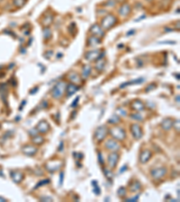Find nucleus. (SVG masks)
Segmentation results:
<instances>
[{"mask_svg": "<svg viewBox=\"0 0 180 202\" xmlns=\"http://www.w3.org/2000/svg\"><path fill=\"white\" fill-rule=\"evenodd\" d=\"M139 197H140V194H137L136 196H134V197H133V198H130L125 199V201H127V202H135V201H137V200L139 199Z\"/></svg>", "mask_w": 180, "mask_h": 202, "instance_id": "37", "label": "nucleus"}, {"mask_svg": "<svg viewBox=\"0 0 180 202\" xmlns=\"http://www.w3.org/2000/svg\"><path fill=\"white\" fill-rule=\"evenodd\" d=\"M90 32H91L94 36H97L99 38L104 36V30L101 28V26H99L98 24H93L90 28Z\"/></svg>", "mask_w": 180, "mask_h": 202, "instance_id": "14", "label": "nucleus"}, {"mask_svg": "<svg viewBox=\"0 0 180 202\" xmlns=\"http://www.w3.org/2000/svg\"><path fill=\"white\" fill-rule=\"evenodd\" d=\"M79 96H78V97H77L75 100H74V102L71 103V107L72 108H75V107H77V105H78V103H79Z\"/></svg>", "mask_w": 180, "mask_h": 202, "instance_id": "41", "label": "nucleus"}, {"mask_svg": "<svg viewBox=\"0 0 180 202\" xmlns=\"http://www.w3.org/2000/svg\"><path fill=\"white\" fill-rule=\"evenodd\" d=\"M134 33H135V31L134 30H131V31H129V32L126 33V35L127 36H130L131 34H134Z\"/></svg>", "mask_w": 180, "mask_h": 202, "instance_id": "49", "label": "nucleus"}, {"mask_svg": "<svg viewBox=\"0 0 180 202\" xmlns=\"http://www.w3.org/2000/svg\"><path fill=\"white\" fill-rule=\"evenodd\" d=\"M63 180H64V172H60V186L63 184Z\"/></svg>", "mask_w": 180, "mask_h": 202, "instance_id": "42", "label": "nucleus"}, {"mask_svg": "<svg viewBox=\"0 0 180 202\" xmlns=\"http://www.w3.org/2000/svg\"><path fill=\"white\" fill-rule=\"evenodd\" d=\"M151 155H152V153L150 150H148V149L143 150L142 152L140 153V163L141 164H146L147 162L150 159Z\"/></svg>", "mask_w": 180, "mask_h": 202, "instance_id": "16", "label": "nucleus"}, {"mask_svg": "<svg viewBox=\"0 0 180 202\" xmlns=\"http://www.w3.org/2000/svg\"><path fill=\"white\" fill-rule=\"evenodd\" d=\"M109 133L112 136V138L117 141H123L126 138V132L123 128L120 127H113L112 129H110Z\"/></svg>", "mask_w": 180, "mask_h": 202, "instance_id": "3", "label": "nucleus"}, {"mask_svg": "<svg viewBox=\"0 0 180 202\" xmlns=\"http://www.w3.org/2000/svg\"><path fill=\"white\" fill-rule=\"evenodd\" d=\"M40 200L41 201H52V198H50V197H42L40 198Z\"/></svg>", "mask_w": 180, "mask_h": 202, "instance_id": "45", "label": "nucleus"}, {"mask_svg": "<svg viewBox=\"0 0 180 202\" xmlns=\"http://www.w3.org/2000/svg\"><path fill=\"white\" fill-rule=\"evenodd\" d=\"M108 134V129L106 126H100L96 129V132H95V139L97 141V142H102L103 140H104L106 136Z\"/></svg>", "mask_w": 180, "mask_h": 202, "instance_id": "4", "label": "nucleus"}, {"mask_svg": "<svg viewBox=\"0 0 180 202\" xmlns=\"http://www.w3.org/2000/svg\"><path fill=\"white\" fill-rule=\"evenodd\" d=\"M92 185H93V191L96 195H100L101 193V190L98 186V182L96 181H93L92 182Z\"/></svg>", "mask_w": 180, "mask_h": 202, "instance_id": "30", "label": "nucleus"}, {"mask_svg": "<svg viewBox=\"0 0 180 202\" xmlns=\"http://www.w3.org/2000/svg\"><path fill=\"white\" fill-rule=\"evenodd\" d=\"M105 59H97V63L96 65V69L99 71H102L103 69H104V67H105Z\"/></svg>", "mask_w": 180, "mask_h": 202, "instance_id": "28", "label": "nucleus"}, {"mask_svg": "<svg viewBox=\"0 0 180 202\" xmlns=\"http://www.w3.org/2000/svg\"><path fill=\"white\" fill-rule=\"evenodd\" d=\"M79 90V86L78 85H75L73 83H70L69 85H67V97H71L74 93H76V92H78Z\"/></svg>", "mask_w": 180, "mask_h": 202, "instance_id": "15", "label": "nucleus"}, {"mask_svg": "<svg viewBox=\"0 0 180 202\" xmlns=\"http://www.w3.org/2000/svg\"><path fill=\"white\" fill-rule=\"evenodd\" d=\"M117 22H118L117 17L115 16H113V15L109 13V15L106 16L104 18L102 19V21H101V28L103 30H109V29L112 28V27H113L115 24H116Z\"/></svg>", "mask_w": 180, "mask_h": 202, "instance_id": "2", "label": "nucleus"}, {"mask_svg": "<svg viewBox=\"0 0 180 202\" xmlns=\"http://www.w3.org/2000/svg\"><path fill=\"white\" fill-rule=\"evenodd\" d=\"M24 104H26V101H23V103H22V105H21V107H20V110L23 109V106Z\"/></svg>", "mask_w": 180, "mask_h": 202, "instance_id": "51", "label": "nucleus"}, {"mask_svg": "<svg viewBox=\"0 0 180 202\" xmlns=\"http://www.w3.org/2000/svg\"><path fill=\"white\" fill-rule=\"evenodd\" d=\"M101 49H94V50H90L88 51L86 55L85 58L87 61H95L98 59L100 53H101Z\"/></svg>", "mask_w": 180, "mask_h": 202, "instance_id": "10", "label": "nucleus"}, {"mask_svg": "<svg viewBox=\"0 0 180 202\" xmlns=\"http://www.w3.org/2000/svg\"><path fill=\"white\" fill-rule=\"evenodd\" d=\"M82 75L84 77H87L90 73H91V66H90L89 65H85L83 66V69H82Z\"/></svg>", "mask_w": 180, "mask_h": 202, "instance_id": "27", "label": "nucleus"}, {"mask_svg": "<svg viewBox=\"0 0 180 202\" xmlns=\"http://www.w3.org/2000/svg\"><path fill=\"white\" fill-rule=\"evenodd\" d=\"M106 5H109L110 6H114L115 5V2H114V0H109V1L107 2Z\"/></svg>", "mask_w": 180, "mask_h": 202, "instance_id": "46", "label": "nucleus"}, {"mask_svg": "<svg viewBox=\"0 0 180 202\" xmlns=\"http://www.w3.org/2000/svg\"><path fill=\"white\" fill-rule=\"evenodd\" d=\"M10 177L16 183H20L23 180L24 175L23 172H21L19 171H12V172H10Z\"/></svg>", "mask_w": 180, "mask_h": 202, "instance_id": "12", "label": "nucleus"}, {"mask_svg": "<svg viewBox=\"0 0 180 202\" xmlns=\"http://www.w3.org/2000/svg\"><path fill=\"white\" fill-rule=\"evenodd\" d=\"M131 118H132L133 119L139 120V121H142V120H143L142 115H140V113H133V114H131Z\"/></svg>", "mask_w": 180, "mask_h": 202, "instance_id": "34", "label": "nucleus"}, {"mask_svg": "<svg viewBox=\"0 0 180 202\" xmlns=\"http://www.w3.org/2000/svg\"><path fill=\"white\" fill-rule=\"evenodd\" d=\"M101 43V39L97 36H91L89 37L88 40H87V46H90V47H94V46H96L97 44H100Z\"/></svg>", "mask_w": 180, "mask_h": 202, "instance_id": "22", "label": "nucleus"}, {"mask_svg": "<svg viewBox=\"0 0 180 202\" xmlns=\"http://www.w3.org/2000/svg\"><path fill=\"white\" fill-rule=\"evenodd\" d=\"M22 150H23V153L25 155H28V156H33L38 152L37 147H35L33 145H27L23 146Z\"/></svg>", "mask_w": 180, "mask_h": 202, "instance_id": "11", "label": "nucleus"}, {"mask_svg": "<svg viewBox=\"0 0 180 202\" xmlns=\"http://www.w3.org/2000/svg\"><path fill=\"white\" fill-rule=\"evenodd\" d=\"M176 101L177 102H179V95H177V97L176 98Z\"/></svg>", "mask_w": 180, "mask_h": 202, "instance_id": "52", "label": "nucleus"}, {"mask_svg": "<svg viewBox=\"0 0 180 202\" xmlns=\"http://www.w3.org/2000/svg\"><path fill=\"white\" fill-rule=\"evenodd\" d=\"M0 201H6V199L3 198H0Z\"/></svg>", "mask_w": 180, "mask_h": 202, "instance_id": "53", "label": "nucleus"}, {"mask_svg": "<svg viewBox=\"0 0 180 202\" xmlns=\"http://www.w3.org/2000/svg\"><path fill=\"white\" fill-rule=\"evenodd\" d=\"M105 146L106 149H108L109 151H117L120 149V145L118 144L117 140L115 139H108L106 143H105Z\"/></svg>", "mask_w": 180, "mask_h": 202, "instance_id": "9", "label": "nucleus"}, {"mask_svg": "<svg viewBox=\"0 0 180 202\" xmlns=\"http://www.w3.org/2000/svg\"><path fill=\"white\" fill-rule=\"evenodd\" d=\"M38 89H39V87H35L33 90H32V91H31V94H34V93L38 91Z\"/></svg>", "mask_w": 180, "mask_h": 202, "instance_id": "50", "label": "nucleus"}, {"mask_svg": "<svg viewBox=\"0 0 180 202\" xmlns=\"http://www.w3.org/2000/svg\"><path fill=\"white\" fill-rule=\"evenodd\" d=\"M25 1L26 0H14V5L16 7H22L25 4Z\"/></svg>", "mask_w": 180, "mask_h": 202, "instance_id": "35", "label": "nucleus"}, {"mask_svg": "<svg viewBox=\"0 0 180 202\" xmlns=\"http://www.w3.org/2000/svg\"><path fill=\"white\" fill-rule=\"evenodd\" d=\"M173 126L176 128V129L177 131H179V129H180V126H179V119H177L176 121H175V122H173Z\"/></svg>", "mask_w": 180, "mask_h": 202, "instance_id": "44", "label": "nucleus"}, {"mask_svg": "<svg viewBox=\"0 0 180 202\" xmlns=\"http://www.w3.org/2000/svg\"><path fill=\"white\" fill-rule=\"evenodd\" d=\"M61 165H62V162L60 160H50L48 163H46L45 168L50 172H54L60 170V168L61 167Z\"/></svg>", "mask_w": 180, "mask_h": 202, "instance_id": "5", "label": "nucleus"}, {"mask_svg": "<svg viewBox=\"0 0 180 202\" xmlns=\"http://www.w3.org/2000/svg\"><path fill=\"white\" fill-rule=\"evenodd\" d=\"M29 134H30L31 137H33V136H35V135L38 134V130L36 129H32L29 130Z\"/></svg>", "mask_w": 180, "mask_h": 202, "instance_id": "39", "label": "nucleus"}, {"mask_svg": "<svg viewBox=\"0 0 180 202\" xmlns=\"http://www.w3.org/2000/svg\"><path fill=\"white\" fill-rule=\"evenodd\" d=\"M140 188H141V184L138 181H134L130 185V191L132 192H136V191H138L140 190Z\"/></svg>", "mask_w": 180, "mask_h": 202, "instance_id": "24", "label": "nucleus"}, {"mask_svg": "<svg viewBox=\"0 0 180 202\" xmlns=\"http://www.w3.org/2000/svg\"><path fill=\"white\" fill-rule=\"evenodd\" d=\"M98 161H99L100 165H104L105 162H104V160H103V155H102V154H101L100 152H98Z\"/></svg>", "mask_w": 180, "mask_h": 202, "instance_id": "43", "label": "nucleus"}, {"mask_svg": "<svg viewBox=\"0 0 180 202\" xmlns=\"http://www.w3.org/2000/svg\"><path fill=\"white\" fill-rule=\"evenodd\" d=\"M104 174H105V176L106 177L107 180L111 181V180L113 179V172H112L110 170L105 168V169H104Z\"/></svg>", "mask_w": 180, "mask_h": 202, "instance_id": "33", "label": "nucleus"}, {"mask_svg": "<svg viewBox=\"0 0 180 202\" xmlns=\"http://www.w3.org/2000/svg\"><path fill=\"white\" fill-rule=\"evenodd\" d=\"M32 141H33V144H35V145H39L43 144L44 138H43V137H42V136H40V135L37 134V135H35V136L32 137Z\"/></svg>", "mask_w": 180, "mask_h": 202, "instance_id": "23", "label": "nucleus"}, {"mask_svg": "<svg viewBox=\"0 0 180 202\" xmlns=\"http://www.w3.org/2000/svg\"><path fill=\"white\" fill-rule=\"evenodd\" d=\"M161 127L165 131H169L173 127V120L170 118H166L162 120Z\"/></svg>", "mask_w": 180, "mask_h": 202, "instance_id": "18", "label": "nucleus"}, {"mask_svg": "<svg viewBox=\"0 0 180 202\" xmlns=\"http://www.w3.org/2000/svg\"><path fill=\"white\" fill-rule=\"evenodd\" d=\"M119 154L116 151L112 152L109 155H108V166L111 169H114L117 165V163L119 161Z\"/></svg>", "mask_w": 180, "mask_h": 202, "instance_id": "7", "label": "nucleus"}, {"mask_svg": "<svg viewBox=\"0 0 180 202\" xmlns=\"http://www.w3.org/2000/svg\"><path fill=\"white\" fill-rule=\"evenodd\" d=\"M155 88H156V84L153 83V84H150V85L145 89V91H146V92H150V91H151V90H153V89H155Z\"/></svg>", "mask_w": 180, "mask_h": 202, "instance_id": "38", "label": "nucleus"}, {"mask_svg": "<svg viewBox=\"0 0 180 202\" xmlns=\"http://www.w3.org/2000/svg\"><path fill=\"white\" fill-rule=\"evenodd\" d=\"M49 183H50V180H49V179H44V180H42L41 182H38V183L35 185V187H34L33 190H37V189H39L41 186L45 185V184H49Z\"/></svg>", "mask_w": 180, "mask_h": 202, "instance_id": "32", "label": "nucleus"}, {"mask_svg": "<svg viewBox=\"0 0 180 202\" xmlns=\"http://www.w3.org/2000/svg\"><path fill=\"white\" fill-rule=\"evenodd\" d=\"M126 193H127V190H126V188L125 187H120L118 189V191H117V194L119 197L121 198H123L126 196Z\"/></svg>", "mask_w": 180, "mask_h": 202, "instance_id": "31", "label": "nucleus"}, {"mask_svg": "<svg viewBox=\"0 0 180 202\" xmlns=\"http://www.w3.org/2000/svg\"><path fill=\"white\" fill-rule=\"evenodd\" d=\"M130 13H131V6L127 3L123 4L119 9V13L122 16H127Z\"/></svg>", "mask_w": 180, "mask_h": 202, "instance_id": "21", "label": "nucleus"}, {"mask_svg": "<svg viewBox=\"0 0 180 202\" xmlns=\"http://www.w3.org/2000/svg\"><path fill=\"white\" fill-rule=\"evenodd\" d=\"M121 121V119H120V117L117 115V114H114V115H113L109 119H108V123H110V124H118L119 122Z\"/></svg>", "mask_w": 180, "mask_h": 202, "instance_id": "26", "label": "nucleus"}, {"mask_svg": "<svg viewBox=\"0 0 180 202\" xmlns=\"http://www.w3.org/2000/svg\"><path fill=\"white\" fill-rule=\"evenodd\" d=\"M167 168L166 167H159V168H156L153 169L150 171V174L153 179L155 180H160L162 179L165 175L167 174Z\"/></svg>", "mask_w": 180, "mask_h": 202, "instance_id": "6", "label": "nucleus"}, {"mask_svg": "<svg viewBox=\"0 0 180 202\" xmlns=\"http://www.w3.org/2000/svg\"><path fill=\"white\" fill-rule=\"evenodd\" d=\"M73 155L77 158V159H79V160H82L84 155L80 153H73Z\"/></svg>", "mask_w": 180, "mask_h": 202, "instance_id": "40", "label": "nucleus"}, {"mask_svg": "<svg viewBox=\"0 0 180 202\" xmlns=\"http://www.w3.org/2000/svg\"><path fill=\"white\" fill-rule=\"evenodd\" d=\"M43 34L44 40H50L52 33H51V31H50V29L49 28V27H45V28L43 29Z\"/></svg>", "mask_w": 180, "mask_h": 202, "instance_id": "29", "label": "nucleus"}, {"mask_svg": "<svg viewBox=\"0 0 180 202\" xmlns=\"http://www.w3.org/2000/svg\"><path fill=\"white\" fill-rule=\"evenodd\" d=\"M67 85L68 84L65 82V81H60V82L57 83L54 85L52 92H51V95H52V97L55 99H60L63 96L64 93L66 92Z\"/></svg>", "mask_w": 180, "mask_h": 202, "instance_id": "1", "label": "nucleus"}, {"mask_svg": "<svg viewBox=\"0 0 180 202\" xmlns=\"http://www.w3.org/2000/svg\"><path fill=\"white\" fill-rule=\"evenodd\" d=\"M52 22H53V15H51V13H46L42 19V24L45 27L50 26L52 23Z\"/></svg>", "mask_w": 180, "mask_h": 202, "instance_id": "20", "label": "nucleus"}, {"mask_svg": "<svg viewBox=\"0 0 180 202\" xmlns=\"http://www.w3.org/2000/svg\"><path fill=\"white\" fill-rule=\"evenodd\" d=\"M132 109L136 111V112H142L145 109L144 103L140 101V100H135L133 103H132Z\"/></svg>", "mask_w": 180, "mask_h": 202, "instance_id": "19", "label": "nucleus"}, {"mask_svg": "<svg viewBox=\"0 0 180 202\" xmlns=\"http://www.w3.org/2000/svg\"><path fill=\"white\" fill-rule=\"evenodd\" d=\"M144 82V79L143 78H138L134 81H130V82H127V83H124L120 87L121 88H124L128 85H137V84H141V83H143Z\"/></svg>", "mask_w": 180, "mask_h": 202, "instance_id": "25", "label": "nucleus"}, {"mask_svg": "<svg viewBox=\"0 0 180 202\" xmlns=\"http://www.w3.org/2000/svg\"><path fill=\"white\" fill-rule=\"evenodd\" d=\"M131 131H132V134H133V136L135 139L139 140L141 138H142L143 136V132H142V129H141L140 126L134 123L131 126Z\"/></svg>", "mask_w": 180, "mask_h": 202, "instance_id": "8", "label": "nucleus"}, {"mask_svg": "<svg viewBox=\"0 0 180 202\" xmlns=\"http://www.w3.org/2000/svg\"><path fill=\"white\" fill-rule=\"evenodd\" d=\"M69 79L70 80V82L75 84V85H80L82 83V80L79 76V75L76 72H70L69 74Z\"/></svg>", "mask_w": 180, "mask_h": 202, "instance_id": "17", "label": "nucleus"}, {"mask_svg": "<svg viewBox=\"0 0 180 202\" xmlns=\"http://www.w3.org/2000/svg\"><path fill=\"white\" fill-rule=\"evenodd\" d=\"M36 129L38 130V132H40L42 134H45L49 131L50 125L46 120H41L40 122L37 124Z\"/></svg>", "mask_w": 180, "mask_h": 202, "instance_id": "13", "label": "nucleus"}, {"mask_svg": "<svg viewBox=\"0 0 180 202\" xmlns=\"http://www.w3.org/2000/svg\"><path fill=\"white\" fill-rule=\"evenodd\" d=\"M63 145H64V144H63V142L61 141V142H60V147H59V149H58L60 152H61V151L63 150Z\"/></svg>", "mask_w": 180, "mask_h": 202, "instance_id": "48", "label": "nucleus"}, {"mask_svg": "<svg viewBox=\"0 0 180 202\" xmlns=\"http://www.w3.org/2000/svg\"><path fill=\"white\" fill-rule=\"evenodd\" d=\"M125 170H127V165H123L121 169H120V173H123Z\"/></svg>", "mask_w": 180, "mask_h": 202, "instance_id": "47", "label": "nucleus"}, {"mask_svg": "<svg viewBox=\"0 0 180 202\" xmlns=\"http://www.w3.org/2000/svg\"><path fill=\"white\" fill-rule=\"evenodd\" d=\"M116 112L121 116H123V117L127 116V112L124 109H123V108H118V109L116 110Z\"/></svg>", "mask_w": 180, "mask_h": 202, "instance_id": "36", "label": "nucleus"}]
</instances>
